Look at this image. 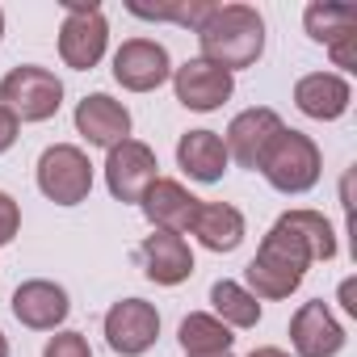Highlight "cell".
<instances>
[{
	"mask_svg": "<svg viewBox=\"0 0 357 357\" xmlns=\"http://www.w3.org/2000/svg\"><path fill=\"white\" fill-rule=\"evenodd\" d=\"M198 34V59L223 68V72H240L252 68L265 55V17L252 5H215L211 17L194 30Z\"/></svg>",
	"mask_w": 357,
	"mask_h": 357,
	"instance_id": "1",
	"label": "cell"
},
{
	"mask_svg": "<svg viewBox=\"0 0 357 357\" xmlns=\"http://www.w3.org/2000/svg\"><path fill=\"white\" fill-rule=\"evenodd\" d=\"M105 340L118 357H143L160 340V311L147 298H118L105 311Z\"/></svg>",
	"mask_w": 357,
	"mask_h": 357,
	"instance_id": "8",
	"label": "cell"
},
{
	"mask_svg": "<svg viewBox=\"0 0 357 357\" xmlns=\"http://www.w3.org/2000/svg\"><path fill=\"white\" fill-rule=\"evenodd\" d=\"M160 176V160L143 139H122L105 155V185L118 202H143L147 185Z\"/></svg>",
	"mask_w": 357,
	"mask_h": 357,
	"instance_id": "7",
	"label": "cell"
},
{
	"mask_svg": "<svg viewBox=\"0 0 357 357\" xmlns=\"http://www.w3.org/2000/svg\"><path fill=\"white\" fill-rule=\"evenodd\" d=\"M294 105L315 122H336L353 105V84L340 72H307L294 84Z\"/></svg>",
	"mask_w": 357,
	"mask_h": 357,
	"instance_id": "16",
	"label": "cell"
},
{
	"mask_svg": "<svg viewBox=\"0 0 357 357\" xmlns=\"http://www.w3.org/2000/svg\"><path fill=\"white\" fill-rule=\"evenodd\" d=\"M43 357H93V349H89L84 332H55V336L47 340Z\"/></svg>",
	"mask_w": 357,
	"mask_h": 357,
	"instance_id": "25",
	"label": "cell"
},
{
	"mask_svg": "<svg viewBox=\"0 0 357 357\" xmlns=\"http://www.w3.org/2000/svg\"><path fill=\"white\" fill-rule=\"evenodd\" d=\"M13 315L22 328L30 332H55L63 328V319L72 315V298L59 282L51 278H30L13 290Z\"/></svg>",
	"mask_w": 357,
	"mask_h": 357,
	"instance_id": "12",
	"label": "cell"
},
{
	"mask_svg": "<svg viewBox=\"0 0 357 357\" xmlns=\"http://www.w3.org/2000/svg\"><path fill=\"white\" fill-rule=\"evenodd\" d=\"M211 315H219L227 328H257L261 324V298L248 294V286L231 282V278H219L211 286Z\"/></svg>",
	"mask_w": 357,
	"mask_h": 357,
	"instance_id": "21",
	"label": "cell"
},
{
	"mask_svg": "<svg viewBox=\"0 0 357 357\" xmlns=\"http://www.w3.org/2000/svg\"><path fill=\"white\" fill-rule=\"evenodd\" d=\"M282 227H290L303 244H307V252H311V261H332L336 257V231H332V223L319 215V211H286L282 219H278Z\"/></svg>",
	"mask_w": 357,
	"mask_h": 357,
	"instance_id": "22",
	"label": "cell"
},
{
	"mask_svg": "<svg viewBox=\"0 0 357 357\" xmlns=\"http://www.w3.org/2000/svg\"><path fill=\"white\" fill-rule=\"evenodd\" d=\"M198 202L202 198H194L181 181H172V176H155L139 206H143V215H147V223L155 231H176V236H181V231H190Z\"/></svg>",
	"mask_w": 357,
	"mask_h": 357,
	"instance_id": "17",
	"label": "cell"
},
{
	"mask_svg": "<svg viewBox=\"0 0 357 357\" xmlns=\"http://www.w3.org/2000/svg\"><path fill=\"white\" fill-rule=\"evenodd\" d=\"M17 231H22V206H17V198H13V194L0 190V248L13 244V240H17Z\"/></svg>",
	"mask_w": 357,
	"mask_h": 357,
	"instance_id": "27",
	"label": "cell"
},
{
	"mask_svg": "<svg viewBox=\"0 0 357 357\" xmlns=\"http://www.w3.org/2000/svg\"><path fill=\"white\" fill-rule=\"evenodd\" d=\"M76 135L89 139V147H114L130 139V109L109 93H89L76 101Z\"/></svg>",
	"mask_w": 357,
	"mask_h": 357,
	"instance_id": "15",
	"label": "cell"
},
{
	"mask_svg": "<svg viewBox=\"0 0 357 357\" xmlns=\"http://www.w3.org/2000/svg\"><path fill=\"white\" fill-rule=\"evenodd\" d=\"M353 26H357V9H353V5L315 0V5L303 9V30H307L311 43H324V47H328L336 34H344V30H353Z\"/></svg>",
	"mask_w": 357,
	"mask_h": 357,
	"instance_id": "24",
	"label": "cell"
},
{
	"mask_svg": "<svg viewBox=\"0 0 357 357\" xmlns=\"http://www.w3.org/2000/svg\"><path fill=\"white\" fill-rule=\"evenodd\" d=\"M244 357H290V353L278 349V344H261V349H252V353H244Z\"/></svg>",
	"mask_w": 357,
	"mask_h": 357,
	"instance_id": "30",
	"label": "cell"
},
{
	"mask_svg": "<svg viewBox=\"0 0 357 357\" xmlns=\"http://www.w3.org/2000/svg\"><path fill=\"white\" fill-rule=\"evenodd\" d=\"M114 80L126 93H155L164 80H172L168 47L155 38H126L114 51Z\"/></svg>",
	"mask_w": 357,
	"mask_h": 357,
	"instance_id": "9",
	"label": "cell"
},
{
	"mask_svg": "<svg viewBox=\"0 0 357 357\" xmlns=\"http://www.w3.org/2000/svg\"><path fill=\"white\" fill-rule=\"evenodd\" d=\"M0 105H5L17 122H47L63 105V80L51 68L22 63L0 80Z\"/></svg>",
	"mask_w": 357,
	"mask_h": 357,
	"instance_id": "5",
	"label": "cell"
},
{
	"mask_svg": "<svg viewBox=\"0 0 357 357\" xmlns=\"http://www.w3.org/2000/svg\"><path fill=\"white\" fill-rule=\"evenodd\" d=\"M328 55H332V63H336L340 72H357V26L344 30V34H336V38L328 43Z\"/></svg>",
	"mask_w": 357,
	"mask_h": 357,
	"instance_id": "26",
	"label": "cell"
},
{
	"mask_svg": "<svg viewBox=\"0 0 357 357\" xmlns=\"http://www.w3.org/2000/svg\"><path fill=\"white\" fill-rule=\"evenodd\" d=\"M109 47V22L97 0H63L59 26V59L72 72H93Z\"/></svg>",
	"mask_w": 357,
	"mask_h": 357,
	"instance_id": "4",
	"label": "cell"
},
{
	"mask_svg": "<svg viewBox=\"0 0 357 357\" xmlns=\"http://www.w3.org/2000/svg\"><path fill=\"white\" fill-rule=\"evenodd\" d=\"M176 164L190 181H202V185H215L223 181V172L231 168L227 160V147H223V135L219 130H185L176 139Z\"/></svg>",
	"mask_w": 357,
	"mask_h": 357,
	"instance_id": "18",
	"label": "cell"
},
{
	"mask_svg": "<svg viewBox=\"0 0 357 357\" xmlns=\"http://www.w3.org/2000/svg\"><path fill=\"white\" fill-rule=\"evenodd\" d=\"M290 344L298 357H336L344 349V328L324 298H311L290 315Z\"/></svg>",
	"mask_w": 357,
	"mask_h": 357,
	"instance_id": "13",
	"label": "cell"
},
{
	"mask_svg": "<svg viewBox=\"0 0 357 357\" xmlns=\"http://www.w3.org/2000/svg\"><path fill=\"white\" fill-rule=\"evenodd\" d=\"M257 172L265 176V181H269L278 194L294 198V194H307V190H315V185H319L324 155H319V147H315V139H311V135H303V130H290V126H286V130L269 143V151L261 155Z\"/></svg>",
	"mask_w": 357,
	"mask_h": 357,
	"instance_id": "3",
	"label": "cell"
},
{
	"mask_svg": "<svg viewBox=\"0 0 357 357\" xmlns=\"http://www.w3.org/2000/svg\"><path fill=\"white\" fill-rule=\"evenodd\" d=\"M17 135H22V122H17L5 105H0V155H5V151L17 143Z\"/></svg>",
	"mask_w": 357,
	"mask_h": 357,
	"instance_id": "28",
	"label": "cell"
},
{
	"mask_svg": "<svg viewBox=\"0 0 357 357\" xmlns=\"http://www.w3.org/2000/svg\"><path fill=\"white\" fill-rule=\"evenodd\" d=\"M172 93L194 114H215L223 101H231L236 76L215 68V63H206V59H185L181 68H172Z\"/></svg>",
	"mask_w": 357,
	"mask_h": 357,
	"instance_id": "10",
	"label": "cell"
},
{
	"mask_svg": "<svg viewBox=\"0 0 357 357\" xmlns=\"http://www.w3.org/2000/svg\"><path fill=\"white\" fill-rule=\"evenodd\" d=\"M202 357H231V353H202Z\"/></svg>",
	"mask_w": 357,
	"mask_h": 357,
	"instance_id": "33",
	"label": "cell"
},
{
	"mask_svg": "<svg viewBox=\"0 0 357 357\" xmlns=\"http://www.w3.org/2000/svg\"><path fill=\"white\" fill-rule=\"evenodd\" d=\"M176 340H181L185 357H202V353H231V344H236L231 328H227L219 315H211V311H190V315L181 319V328H176Z\"/></svg>",
	"mask_w": 357,
	"mask_h": 357,
	"instance_id": "20",
	"label": "cell"
},
{
	"mask_svg": "<svg viewBox=\"0 0 357 357\" xmlns=\"http://www.w3.org/2000/svg\"><path fill=\"white\" fill-rule=\"evenodd\" d=\"M0 357H9V336L0 332Z\"/></svg>",
	"mask_w": 357,
	"mask_h": 357,
	"instance_id": "31",
	"label": "cell"
},
{
	"mask_svg": "<svg viewBox=\"0 0 357 357\" xmlns=\"http://www.w3.org/2000/svg\"><path fill=\"white\" fill-rule=\"evenodd\" d=\"M38 190L55 206H80L93 194V160L76 143H51L38 155Z\"/></svg>",
	"mask_w": 357,
	"mask_h": 357,
	"instance_id": "6",
	"label": "cell"
},
{
	"mask_svg": "<svg viewBox=\"0 0 357 357\" xmlns=\"http://www.w3.org/2000/svg\"><path fill=\"white\" fill-rule=\"evenodd\" d=\"M307 269H311L307 244H303L290 227L273 223V227L265 231L257 257L248 261L244 282H248V294H252V298H290V294L303 286Z\"/></svg>",
	"mask_w": 357,
	"mask_h": 357,
	"instance_id": "2",
	"label": "cell"
},
{
	"mask_svg": "<svg viewBox=\"0 0 357 357\" xmlns=\"http://www.w3.org/2000/svg\"><path fill=\"white\" fill-rule=\"evenodd\" d=\"M0 38H5V9H0Z\"/></svg>",
	"mask_w": 357,
	"mask_h": 357,
	"instance_id": "32",
	"label": "cell"
},
{
	"mask_svg": "<svg viewBox=\"0 0 357 357\" xmlns=\"http://www.w3.org/2000/svg\"><path fill=\"white\" fill-rule=\"evenodd\" d=\"M282 130H286V122H282L278 109H269V105H252V109L236 114L231 126H227V135H223L227 160H236L240 168H252V172H257L261 155L269 151V143H273Z\"/></svg>",
	"mask_w": 357,
	"mask_h": 357,
	"instance_id": "11",
	"label": "cell"
},
{
	"mask_svg": "<svg viewBox=\"0 0 357 357\" xmlns=\"http://www.w3.org/2000/svg\"><path fill=\"white\" fill-rule=\"evenodd\" d=\"M190 231L211 252H236L244 244V236H248V223L231 202H198Z\"/></svg>",
	"mask_w": 357,
	"mask_h": 357,
	"instance_id": "19",
	"label": "cell"
},
{
	"mask_svg": "<svg viewBox=\"0 0 357 357\" xmlns=\"http://www.w3.org/2000/svg\"><path fill=\"white\" fill-rule=\"evenodd\" d=\"M139 261H143L147 282H155V286H181L194 273V248L176 231H151L139 244Z\"/></svg>",
	"mask_w": 357,
	"mask_h": 357,
	"instance_id": "14",
	"label": "cell"
},
{
	"mask_svg": "<svg viewBox=\"0 0 357 357\" xmlns=\"http://www.w3.org/2000/svg\"><path fill=\"white\" fill-rule=\"evenodd\" d=\"M211 0H155V5H143V0H126V13L143 17V22H176L185 30H198L211 17Z\"/></svg>",
	"mask_w": 357,
	"mask_h": 357,
	"instance_id": "23",
	"label": "cell"
},
{
	"mask_svg": "<svg viewBox=\"0 0 357 357\" xmlns=\"http://www.w3.org/2000/svg\"><path fill=\"white\" fill-rule=\"evenodd\" d=\"M340 303L349 315H357V303H353V282H340Z\"/></svg>",
	"mask_w": 357,
	"mask_h": 357,
	"instance_id": "29",
	"label": "cell"
}]
</instances>
